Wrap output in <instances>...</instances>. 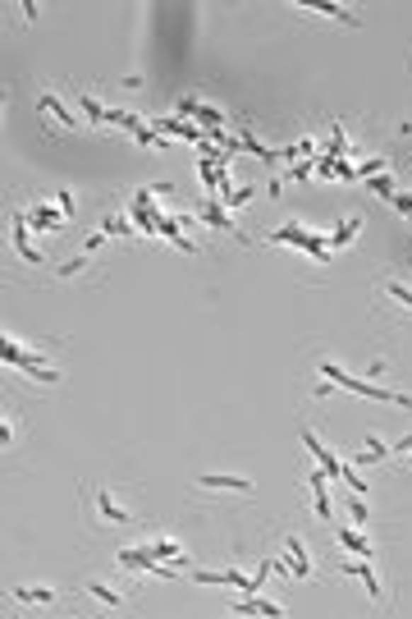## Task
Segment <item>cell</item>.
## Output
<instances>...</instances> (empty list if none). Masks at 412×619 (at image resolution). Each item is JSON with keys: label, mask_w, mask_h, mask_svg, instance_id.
I'll return each mask as SVG.
<instances>
[{"label": "cell", "mask_w": 412, "mask_h": 619, "mask_svg": "<svg viewBox=\"0 0 412 619\" xmlns=\"http://www.w3.org/2000/svg\"><path fill=\"white\" fill-rule=\"evenodd\" d=\"M321 376L335 381L339 390H353V394H367V399H385V404H399V409H412V394H399V390H385V385L362 381V376H348V372H339L335 363H321Z\"/></svg>", "instance_id": "1"}, {"label": "cell", "mask_w": 412, "mask_h": 619, "mask_svg": "<svg viewBox=\"0 0 412 619\" xmlns=\"http://www.w3.org/2000/svg\"><path fill=\"white\" fill-rule=\"evenodd\" d=\"M0 358H5V363H14V367H23V372L33 376V381H42V385H55V381H60V372H55V367H46L42 353H33V349H23V344H14L9 335L0 340Z\"/></svg>", "instance_id": "2"}, {"label": "cell", "mask_w": 412, "mask_h": 619, "mask_svg": "<svg viewBox=\"0 0 412 619\" xmlns=\"http://www.w3.org/2000/svg\"><path fill=\"white\" fill-rule=\"evenodd\" d=\"M151 129H161V133H174L179 142H193V147L211 142V129H202V124H193V120H156Z\"/></svg>", "instance_id": "3"}, {"label": "cell", "mask_w": 412, "mask_h": 619, "mask_svg": "<svg viewBox=\"0 0 412 619\" xmlns=\"http://www.w3.org/2000/svg\"><path fill=\"white\" fill-rule=\"evenodd\" d=\"M14 248H18V257H23L28 266H42V262H46V257L33 248V225H28L23 211H14Z\"/></svg>", "instance_id": "4"}, {"label": "cell", "mask_w": 412, "mask_h": 619, "mask_svg": "<svg viewBox=\"0 0 412 619\" xmlns=\"http://www.w3.org/2000/svg\"><path fill=\"white\" fill-rule=\"evenodd\" d=\"M307 487H311V496H316V514H321V518H335V500H330V472H326V468H311V472H307Z\"/></svg>", "instance_id": "5"}, {"label": "cell", "mask_w": 412, "mask_h": 619, "mask_svg": "<svg viewBox=\"0 0 412 619\" xmlns=\"http://www.w3.org/2000/svg\"><path fill=\"white\" fill-rule=\"evenodd\" d=\"M339 574L362 578V583H367V596L380 606V596H385V592H380V578H376V569H371V560H367V555H362V560H348V564H339Z\"/></svg>", "instance_id": "6"}, {"label": "cell", "mask_w": 412, "mask_h": 619, "mask_svg": "<svg viewBox=\"0 0 412 619\" xmlns=\"http://www.w3.org/2000/svg\"><path fill=\"white\" fill-rule=\"evenodd\" d=\"M198 487H206V491H252V477H239V472H202Z\"/></svg>", "instance_id": "7"}, {"label": "cell", "mask_w": 412, "mask_h": 619, "mask_svg": "<svg viewBox=\"0 0 412 619\" xmlns=\"http://www.w3.org/2000/svg\"><path fill=\"white\" fill-rule=\"evenodd\" d=\"M284 550H289V569H293L289 578H302V583H307V578H311V555L302 550V541L293 537V532L284 537Z\"/></svg>", "instance_id": "8"}, {"label": "cell", "mask_w": 412, "mask_h": 619, "mask_svg": "<svg viewBox=\"0 0 412 619\" xmlns=\"http://www.w3.org/2000/svg\"><path fill=\"white\" fill-rule=\"evenodd\" d=\"M302 445L311 450V459H321V468L330 472V482H339V468H343V463H339L335 454L326 450V445H321V436H316V431H302Z\"/></svg>", "instance_id": "9"}, {"label": "cell", "mask_w": 412, "mask_h": 619, "mask_svg": "<svg viewBox=\"0 0 412 619\" xmlns=\"http://www.w3.org/2000/svg\"><path fill=\"white\" fill-rule=\"evenodd\" d=\"M37 106H42V110L51 115L55 124H60V129H78L74 110H69V106H64V101H60V96H55V92H42V96H37Z\"/></svg>", "instance_id": "10"}, {"label": "cell", "mask_w": 412, "mask_h": 619, "mask_svg": "<svg viewBox=\"0 0 412 619\" xmlns=\"http://www.w3.org/2000/svg\"><path fill=\"white\" fill-rule=\"evenodd\" d=\"M92 496H96V509H101V518H105V523H133V518H129V509H120V505H115L105 487H96Z\"/></svg>", "instance_id": "11"}, {"label": "cell", "mask_w": 412, "mask_h": 619, "mask_svg": "<svg viewBox=\"0 0 412 619\" xmlns=\"http://www.w3.org/2000/svg\"><path fill=\"white\" fill-rule=\"evenodd\" d=\"M28 225H33L37 234H51V229L64 225V211H55V207H46V202H42V207H37V216H28Z\"/></svg>", "instance_id": "12"}, {"label": "cell", "mask_w": 412, "mask_h": 619, "mask_svg": "<svg viewBox=\"0 0 412 619\" xmlns=\"http://www.w3.org/2000/svg\"><path fill=\"white\" fill-rule=\"evenodd\" d=\"M198 216L206 220V225H215V229H229V234H234V220H229V211H224L220 202H211V198H206L202 207H198Z\"/></svg>", "instance_id": "13"}, {"label": "cell", "mask_w": 412, "mask_h": 619, "mask_svg": "<svg viewBox=\"0 0 412 619\" xmlns=\"http://www.w3.org/2000/svg\"><path fill=\"white\" fill-rule=\"evenodd\" d=\"M339 546L343 550H353V555H376V550H371V541L367 537H362V528H339Z\"/></svg>", "instance_id": "14"}, {"label": "cell", "mask_w": 412, "mask_h": 619, "mask_svg": "<svg viewBox=\"0 0 412 619\" xmlns=\"http://www.w3.org/2000/svg\"><path fill=\"white\" fill-rule=\"evenodd\" d=\"M234 611H239V615H284V606H275V601H266V596L252 592V596H243Z\"/></svg>", "instance_id": "15"}, {"label": "cell", "mask_w": 412, "mask_h": 619, "mask_svg": "<svg viewBox=\"0 0 412 619\" xmlns=\"http://www.w3.org/2000/svg\"><path fill=\"white\" fill-rule=\"evenodd\" d=\"M357 229H362V216H348V220H339V225H335V234L326 239V248H343L353 234H357Z\"/></svg>", "instance_id": "16"}, {"label": "cell", "mask_w": 412, "mask_h": 619, "mask_svg": "<svg viewBox=\"0 0 412 619\" xmlns=\"http://www.w3.org/2000/svg\"><path fill=\"white\" fill-rule=\"evenodd\" d=\"M9 596H14V601H37V606H51L55 601V592H51V587H14V592H9Z\"/></svg>", "instance_id": "17"}, {"label": "cell", "mask_w": 412, "mask_h": 619, "mask_svg": "<svg viewBox=\"0 0 412 619\" xmlns=\"http://www.w3.org/2000/svg\"><path fill=\"white\" fill-rule=\"evenodd\" d=\"M87 596H96V601L110 606V611H120V606H124V596L115 592V587H105V583H87Z\"/></svg>", "instance_id": "18"}, {"label": "cell", "mask_w": 412, "mask_h": 619, "mask_svg": "<svg viewBox=\"0 0 412 619\" xmlns=\"http://www.w3.org/2000/svg\"><path fill=\"white\" fill-rule=\"evenodd\" d=\"M339 482H343V487H353V496H371V487L353 472V463H343V468H339Z\"/></svg>", "instance_id": "19"}, {"label": "cell", "mask_w": 412, "mask_h": 619, "mask_svg": "<svg viewBox=\"0 0 412 619\" xmlns=\"http://www.w3.org/2000/svg\"><path fill=\"white\" fill-rule=\"evenodd\" d=\"M311 9H321V14H326V18H339V23H348V28H357V23H362V18H353L348 9H339V5H326V0H316V5H311Z\"/></svg>", "instance_id": "20"}, {"label": "cell", "mask_w": 412, "mask_h": 619, "mask_svg": "<svg viewBox=\"0 0 412 619\" xmlns=\"http://www.w3.org/2000/svg\"><path fill=\"white\" fill-rule=\"evenodd\" d=\"M252 198H257V188H252V183H243V188H234L229 198H224V207H229V211H234V207H248Z\"/></svg>", "instance_id": "21"}, {"label": "cell", "mask_w": 412, "mask_h": 619, "mask_svg": "<svg viewBox=\"0 0 412 619\" xmlns=\"http://www.w3.org/2000/svg\"><path fill=\"white\" fill-rule=\"evenodd\" d=\"M78 106H83V115H87V120H92V124H105V110H101V106H96V96H78Z\"/></svg>", "instance_id": "22"}, {"label": "cell", "mask_w": 412, "mask_h": 619, "mask_svg": "<svg viewBox=\"0 0 412 619\" xmlns=\"http://www.w3.org/2000/svg\"><path fill=\"white\" fill-rule=\"evenodd\" d=\"M371 188H376L380 202H389V198H394V175H376V179H371Z\"/></svg>", "instance_id": "23"}, {"label": "cell", "mask_w": 412, "mask_h": 619, "mask_svg": "<svg viewBox=\"0 0 412 619\" xmlns=\"http://www.w3.org/2000/svg\"><path fill=\"white\" fill-rule=\"evenodd\" d=\"M348 514H353V523H357V528H367V500L348 496Z\"/></svg>", "instance_id": "24"}, {"label": "cell", "mask_w": 412, "mask_h": 619, "mask_svg": "<svg viewBox=\"0 0 412 619\" xmlns=\"http://www.w3.org/2000/svg\"><path fill=\"white\" fill-rule=\"evenodd\" d=\"M385 298H394V303L412 307V289H408V285H385Z\"/></svg>", "instance_id": "25"}, {"label": "cell", "mask_w": 412, "mask_h": 619, "mask_svg": "<svg viewBox=\"0 0 412 619\" xmlns=\"http://www.w3.org/2000/svg\"><path fill=\"white\" fill-rule=\"evenodd\" d=\"M311 175H316V161H307V166H289V179H302V183H307Z\"/></svg>", "instance_id": "26"}, {"label": "cell", "mask_w": 412, "mask_h": 619, "mask_svg": "<svg viewBox=\"0 0 412 619\" xmlns=\"http://www.w3.org/2000/svg\"><path fill=\"white\" fill-rule=\"evenodd\" d=\"M105 239H110V234H105V229H96V234H92V239H83V253H87V257H92V253H96V248H101V244H105Z\"/></svg>", "instance_id": "27"}, {"label": "cell", "mask_w": 412, "mask_h": 619, "mask_svg": "<svg viewBox=\"0 0 412 619\" xmlns=\"http://www.w3.org/2000/svg\"><path fill=\"white\" fill-rule=\"evenodd\" d=\"M311 394H316V399H330V394H335V381H326V376H321V381L311 385Z\"/></svg>", "instance_id": "28"}, {"label": "cell", "mask_w": 412, "mask_h": 619, "mask_svg": "<svg viewBox=\"0 0 412 619\" xmlns=\"http://www.w3.org/2000/svg\"><path fill=\"white\" fill-rule=\"evenodd\" d=\"M55 202H60V211H64V216H74V193H69V188L55 193Z\"/></svg>", "instance_id": "29"}, {"label": "cell", "mask_w": 412, "mask_h": 619, "mask_svg": "<svg viewBox=\"0 0 412 619\" xmlns=\"http://www.w3.org/2000/svg\"><path fill=\"white\" fill-rule=\"evenodd\" d=\"M83 266H87V253H83V257H74V262H64V266H60V276H78Z\"/></svg>", "instance_id": "30"}, {"label": "cell", "mask_w": 412, "mask_h": 619, "mask_svg": "<svg viewBox=\"0 0 412 619\" xmlns=\"http://www.w3.org/2000/svg\"><path fill=\"white\" fill-rule=\"evenodd\" d=\"M389 454H412V436H404L399 445H389Z\"/></svg>", "instance_id": "31"}]
</instances>
